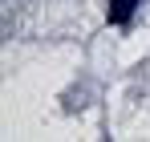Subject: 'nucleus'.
Instances as JSON below:
<instances>
[{
	"mask_svg": "<svg viewBox=\"0 0 150 142\" xmlns=\"http://www.w3.org/2000/svg\"><path fill=\"white\" fill-rule=\"evenodd\" d=\"M142 0H110V24H126Z\"/></svg>",
	"mask_w": 150,
	"mask_h": 142,
	"instance_id": "1",
	"label": "nucleus"
}]
</instances>
